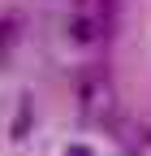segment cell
<instances>
[{
  "instance_id": "6da1fadb",
  "label": "cell",
  "mask_w": 151,
  "mask_h": 156,
  "mask_svg": "<svg viewBox=\"0 0 151 156\" xmlns=\"http://www.w3.org/2000/svg\"><path fill=\"white\" fill-rule=\"evenodd\" d=\"M99 35H104V22H99L95 13H78V17L69 22V39H73V44H82V48H91Z\"/></svg>"
},
{
  "instance_id": "7a4b0ae2",
  "label": "cell",
  "mask_w": 151,
  "mask_h": 156,
  "mask_svg": "<svg viewBox=\"0 0 151 156\" xmlns=\"http://www.w3.org/2000/svg\"><path fill=\"white\" fill-rule=\"evenodd\" d=\"M17 44V17H0V52H5V48H13Z\"/></svg>"
}]
</instances>
